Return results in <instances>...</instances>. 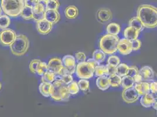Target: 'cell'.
Segmentation results:
<instances>
[{"label":"cell","instance_id":"obj_27","mask_svg":"<svg viewBox=\"0 0 157 117\" xmlns=\"http://www.w3.org/2000/svg\"><path fill=\"white\" fill-rule=\"evenodd\" d=\"M121 85H122V87L124 89H129L134 87V81L133 80V78L128 76H125L121 78Z\"/></svg>","mask_w":157,"mask_h":117},{"label":"cell","instance_id":"obj_10","mask_svg":"<svg viewBox=\"0 0 157 117\" xmlns=\"http://www.w3.org/2000/svg\"><path fill=\"white\" fill-rule=\"evenodd\" d=\"M139 97L140 96L134 87L124 89L122 92V98L128 104L136 103L139 99Z\"/></svg>","mask_w":157,"mask_h":117},{"label":"cell","instance_id":"obj_29","mask_svg":"<svg viewBox=\"0 0 157 117\" xmlns=\"http://www.w3.org/2000/svg\"><path fill=\"white\" fill-rule=\"evenodd\" d=\"M11 24V19L7 15H0V29H6Z\"/></svg>","mask_w":157,"mask_h":117},{"label":"cell","instance_id":"obj_14","mask_svg":"<svg viewBox=\"0 0 157 117\" xmlns=\"http://www.w3.org/2000/svg\"><path fill=\"white\" fill-rule=\"evenodd\" d=\"M36 28L38 32L40 34L47 35L52 31L53 24L44 19L37 22Z\"/></svg>","mask_w":157,"mask_h":117},{"label":"cell","instance_id":"obj_48","mask_svg":"<svg viewBox=\"0 0 157 117\" xmlns=\"http://www.w3.org/2000/svg\"><path fill=\"white\" fill-rule=\"evenodd\" d=\"M157 100H155L154 103H153V104H152V107L154 109V110H157Z\"/></svg>","mask_w":157,"mask_h":117},{"label":"cell","instance_id":"obj_40","mask_svg":"<svg viewBox=\"0 0 157 117\" xmlns=\"http://www.w3.org/2000/svg\"><path fill=\"white\" fill-rule=\"evenodd\" d=\"M139 74V70L137 67L132 66H129V68L128 69V71L127 73V75L128 76H130L131 77H133L136 75H137Z\"/></svg>","mask_w":157,"mask_h":117},{"label":"cell","instance_id":"obj_46","mask_svg":"<svg viewBox=\"0 0 157 117\" xmlns=\"http://www.w3.org/2000/svg\"><path fill=\"white\" fill-rule=\"evenodd\" d=\"M132 78H133V80L134 81V83L138 84V83H140L143 82V78L139 74L137 75H136L135 76H134Z\"/></svg>","mask_w":157,"mask_h":117},{"label":"cell","instance_id":"obj_21","mask_svg":"<svg viewBox=\"0 0 157 117\" xmlns=\"http://www.w3.org/2000/svg\"><path fill=\"white\" fill-rule=\"evenodd\" d=\"M134 88L137 91L140 96H143L147 94L150 93V84L147 82H141L136 84Z\"/></svg>","mask_w":157,"mask_h":117},{"label":"cell","instance_id":"obj_26","mask_svg":"<svg viewBox=\"0 0 157 117\" xmlns=\"http://www.w3.org/2000/svg\"><path fill=\"white\" fill-rule=\"evenodd\" d=\"M20 15L24 20H32L33 16V10L30 7L24 6L21 11Z\"/></svg>","mask_w":157,"mask_h":117},{"label":"cell","instance_id":"obj_41","mask_svg":"<svg viewBox=\"0 0 157 117\" xmlns=\"http://www.w3.org/2000/svg\"><path fill=\"white\" fill-rule=\"evenodd\" d=\"M40 62V60L39 59H33L31 62L29 66V68L30 71L33 73H34V74L36 73V68H37V66L38 65Z\"/></svg>","mask_w":157,"mask_h":117},{"label":"cell","instance_id":"obj_9","mask_svg":"<svg viewBox=\"0 0 157 117\" xmlns=\"http://www.w3.org/2000/svg\"><path fill=\"white\" fill-rule=\"evenodd\" d=\"M17 37L15 32L11 29H6L0 32V43L4 46H10Z\"/></svg>","mask_w":157,"mask_h":117},{"label":"cell","instance_id":"obj_34","mask_svg":"<svg viewBox=\"0 0 157 117\" xmlns=\"http://www.w3.org/2000/svg\"><path fill=\"white\" fill-rule=\"evenodd\" d=\"M94 73L98 77L107 76V68L106 66H97L94 69Z\"/></svg>","mask_w":157,"mask_h":117},{"label":"cell","instance_id":"obj_36","mask_svg":"<svg viewBox=\"0 0 157 117\" xmlns=\"http://www.w3.org/2000/svg\"><path fill=\"white\" fill-rule=\"evenodd\" d=\"M67 87H68V90L70 94L75 95L78 94L79 91V88H78V83L75 81H73L72 83L67 85Z\"/></svg>","mask_w":157,"mask_h":117},{"label":"cell","instance_id":"obj_8","mask_svg":"<svg viewBox=\"0 0 157 117\" xmlns=\"http://www.w3.org/2000/svg\"><path fill=\"white\" fill-rule=\"evenodd\" d=\"M62 63L64 66V69L63 72V74L72 75L76 72V60L75 57L72 55H66L62 58Z\"/></svg>","mask_w":157,"mask_h":117},{"label":"cell","instance_id":"obj_19","mask_svg":"<svg viewBox=\"0 0 157 117\" xmlns=\"http://www.w3.org/2000/svg\"><path fill=\"white\" fill-rule=\"evenodd\" d=\"M96 85L97 87L101 90L105 91L107 90L110 87L109 77H107V76L98 77L96 80Z\"/></svg>","mask_w":157,"mask_h":117},{"label":"cell","instance_id":"obj_1","mask_svg":"<svg viewBox=\"0 0 157 117\" xmlns=\"http://www.w3.org/2000/svg\"><path fill=\"white\" fill-rule=\"evenodd\" d=\"M137 17L144 28H155L157 25V8L150 4L141 5L138 8Z\"/></svg>","mask_w":157,"mask_h":117},{"label":"cell","instance_id":"obj_30","mask_svg":"<svg viewBox=\"0 0 157 117\" xmlns=\"http://www.w3.org/2000/svg\"><path fill=\"white\" fill-rule=\"evenodd\" d=\"M48 72V64L45 62H40L36 68V73L40 76H44Z\"/></svg>","mask_w":157,"mask_h":117},{"label":"cell","instance_id":"obj_49","mask_svg":"<svg viewBox=\"0 0 157 117\" xmlns=\"http://www.w3.org/2000/svg\"><path fill=\"white\" fill-rule=\"evenodd\" d=\"M1 13H2V10H1V8H0V15H1Z\"/></svg>","mask_w":157,"mask_h":117},{"label":"cell","instance_id":"obj_7","mask_svg":"<svg viewBox=\"0 0 157 117\" xmlns=\"http://www.w3.org/2000/svg\"><path fill=\"white\" fill-rule=\"evenodd\" d=\"M48 72L52 73L56 76L63 75L64 66L60 58H51L48 63Z\"/></svg>","mask_w":157,"mask_h":117},{"label":"cell","instance_id":"obj_37","mask_svg":"<svg viewBox=\"0 0 157 117\" xmlns=\"http://www.w3.org/2000/svg\"><path fill=\"white\" fill-rule=\"evenodd\" d=\"M78 85L79 90H81L82 91L86 92L89 89V81L87 80L81 79L78 81Z\"/></svg>","mask_w":157,"mask_h":117},{"label":"cell","instance_id":"obj_23","mask_svg":"<svg viewBox=\"0 0 157 117\" xmlns=\"http://www.w3.org/2000/svg\"><path fill=\"white\" fill-rule=\"evenodd\" d=\"M107 34L117 36L121 31V27L119 24L113 22L109 24L106 28Z\"/></svg>","mask_w":157,"mask_h":117},{"label":"cell","instance_id":"obj_15","mask_svg":"<svg viewBox=\"0 0 157 117\" xmlns=\"http://www.w3.org/2000/svg\"><path fill=\"white\" fill-rule=\"evenodd\" d=\"M139 74L141 76L143 80H150L154 77V72L153 69L148 66L143 67L139 70Z\"/></svg>","mask_w":157,"mask_h":117},{"label":"cell","instance_id":"obj_45","mask_svg":"<svg viewBox=\"0 0 157 117\" xmlns=\"http://www.w3.org/2000/svg\"><path fill=\"white\" fill-rule=\"evenodd\" d=\"M150 91L151 92L152 94H155L157 93V82H152L150 85Z\"/></svg>","mask_w":157,"mask_h":117},{"label":"cell","instance_id":"obj_42","mask_svg":"<svg viewBox=\"0 0 157 117\" xmlns=\"http://www.w3.org/2000/svg\"><path fill=\"white\" fill-rule=\"evenodd\" d=\"M39 1L37 0H25L24 1L25 6L30 7L33 8V9L38 6L39 4Z\"/></svg>","mask_w":157,"mask_h":117},{"label":"cell","instance_id":"obj_3","mask_svg":"<svg viewBox=\"0 0 157 117\" xmlns=\"http://www.w3.org/2000/svg\"><path fill=\"white\" fill-rule=\"evenodd\" d=\"M117 36L105 34L100 40L99 46L100 50L105 54L113 55L117 51V46L119 42Z\"/></svg>","mask_w":157,"mask_h":117},{"label":"cell","instance_id":"obj_50","mask_svg":"<svg viewBox=\"0 0 157 117\" xmlns=\"http://www.w3.org/2000/svg\"><path fill=\"white\" fill-rule=\"evenodd\" d=\"M1 87H2V85H1V84L0 83V90H1Z\"/></svg>","mask_w":157,"mask_h":117},{"label":"cell","instance_id":"obj_6","mask_svg":"<svg viewBox=\"0 0 157 117\" xmlns=\"http://www.w3.org/2000/svg\"><path fill=\"white\" fill-rule=\"evenodd\" d=\"M95 67L91 63L86 61L83 63H78L76 66L75 72L78 78L87 80L93 77Z\"/></svg>","mask_w":157,"mask_h":117},{"label":"cell","instance_id":"obj_2","mask_svg":"<svg viewBox=\"0 0 157 117\" xmlns=\"http://www.w3.org/2000/svg\"><path fill=\"white\" fill-rule=\"evenodd\" d=\"M1 6L7 16L16 18L20 15L25 4L23 0H2Z\"/></svg>","mask_w":157,"mask_h":117},{"label":"cell","instance_id":"obj_13","mask_svg":"<svg viewBox=\"0 0 157 117\" xmlns=\"http://www.w3.org/2000/svg\"><path fill=\"white\" fill-rule=\"evenodd\" d=\"M98 20L101 23L105 24L110 21L113 18V13L111 10L107 8H101L98 9L97 13Z\"/></svg>","mask_w":157,"mask_h":117},{"label":"cell","instance_id":"obj_20","mask_svg":"<svg viewBox=\"0 0 157 117\" xmlns=\"http://www.w3.org/2000/svg\"><path fill=\"white\" fill-rule=\"evenodd\" d=\"M39 89L41 94L44 97H51L53 91L52 84L42 83L39 85Z\"/></svg>","mask_w":157,"mask_h":117},{"label":"cell","instance_id":"obj_22","mask_svg":"<svg viewBox=\"0 0 157 117\" xmlns=\"http://www.w3.org/2000/svg\"><path fill=\"white\" fill-rule=\"evenodd\" d=\"M65 13L67 18L71 20L75 19L78 15V9L75 6H70L66 8Z\"/></svg>","mask_w":157,"mask_h":117},{"label":"cell","instance_id":"obj_35","mask_svg":"<svg viewBox=\"0 0 157 117\" xmlns=\"http://www.w3.org/2000/svg\"><path fill=\"white\" fill-rule=\"evenodd\" d=\"M73 76L71 74H63L62 76L55 75V80H61L63 83H65L66 85H69L73 81Z\"/></svg>","mask_w":157,"mask_h":117},{"label":"cell","instance_id":"obj_12","mask_svg":"<svg viewBox=\"0 0 157 117\" xmlns=\"http://www.w3.org/2000/svg\"><path fill=\"white\" fill-rule=\"evenodd\" d=\"M117 51L123 55H128L132 51V47L131 41L127 39H120L117 46Z\"/></svg>","mask_w":157,"mask_h":117},{"label":"cell","instance_id":"obj_18","mask_svg":"<svg viewBox=\"0 0 157 117\" xmlns=\"http://www.w3.org/2000/svg\"><path fill=\"white\" fill-rule=\"evenodd\" d=\"M157 100V97L152 93H148L141 96L140 103L145 108H149L152 106L153 103Z\"/></svg>","mask_w":157,"mask_h":117},{"label":"cell","instance_id":"obj_17","mask_svg":"<svg viewBox=\"0 0 157 117\" xmlns=\"http://www.w3.org/2000/svg\"><path fill=\"white\" fill-rule=\"evenodd\" d=\"M139 33L140 32H138L137 29L131 26H128L126 28L124 31L125 39H127L131 42L138 39Z\"/></svg>","mask_w":157,"mask_h":117},{"label":"cell","instance_id":"obj_25","mask_svg":"<svg viewBox=\"0 0 157 117\" xmlns=\"http://www.w3.org/2000/svg\"><path fill=\"white\" fill-rule=\"evenodd\" d=\"M128 25L129 26H131L137 29L138 32H141L144 29V27L142 22L137 17L131 18V20L129 21Z\"/></svg>","mask_w":157,"mask_h":117},{"label":"cell","instance_id":"obj_47","mask_svg":"<svg viewBox=\"0 0 157 117\" xmlns=\"http://www.w3.org/2000/svg\"><path fill=\"white\" fill-rule=\"evenodd\" d=\"M87 62L91 63L92 65L93 66H94L95 67H96L97 66H98V64L93 58H89V59L87 60Z\"/></svg>","mask_w":157,"mask_h":117},{"label":"cell","instance_id":"obj_4","mask_svg":"<svg viewBox=\"0 0 157 117\" xmlns=\"http://www.w3.org/2000/svg\"><path fill=\"white\" fill-rule=\"evenodd\" d=\"M29 47V40L26 35L23 34L17 35L13 43L10 46L12 53L17 56L24 55L28 51Z\"/></svg>","mask_w":157,"mask_h":117},{"label":"cell","instance_id":"obj_32","mask_svg":"<svg viewBox=\"0 0 157 117\" xmlns=\"http://www.w3.org/2000/svg\"><path fill=\"white\" fill-rule=\"evenodd\" d=\"M59 1L56 0H48L45 7V10H52V11H58L59 8Z\"/></svg>","mask_w":157,"mask_h":117},{"label":"cell","instance_id":"obj_28","mask_svg":"<svg viewBox=\"0 0 157 117\" xmlns=\"http://www.w3.org/2000/svg\"><path fill=\"white\" fill-rule=\"evenodd\" d=\"M129 66L125 63H120L116 67V74L120 77H124L127 75Z\"/></svg>","mask_w":157,"mask_h":117},{"label":"cell","instance_id":"obj_11","mask_svg":"<svg viewBox=\"0 0 157 117\" xmlns=\"http://www.w3.org/2000/svg\"><path fill=\"white\" fill-rule=\"evenodd\" d=\"M46 3L47 1H39V4H38V6L33 9V19H34L36 22L44 20Z\"/></svg>","mask_w":157,"mask_h":117},{"label":"cell","instance_id":"obj_5","mask_svg":"<svg viewBox=\"0 0 157 117\" xmlns=\"http://www.w3.org/2000/svg\"><path fill=\"white\" fill-rule=\"evenodd\" d=\"M51 98L56 101H68L70 98L67 85L61 80H55L53 83Z\"/></svg>","mask_w":157,"mask_h":117},{"label":"cell","instance_id":"obj_38","mask_svg":"<svg viewBox=\"0 0 157 117\" xmlns=\"http://www.w3.org/2000/svg\"><path fill=\"white\" fill-rule=\"evenodd\" d=\"M107 63L108 65L117 67L118 65L120 64V59L117 56L111 55L108 58Z\"/></svg>","mask_w":157,"mask_h":117},{"label":"cell","instance_id":"obj_39","mask_svg":"<svg viewBox=\"0 0 157 117\" xmlns=\"http://www.w3.org/2000/svg\"><path fill=\"white\" fill-rule=\"evenodd\" d=\"M75 58L78 63H81L86 62V56L84 52H78L76 53Z\"/></svg>","mask_w":157,"mask_h":117},{"label":"cell","instance_id":"obj_43","mask_svg":"<svg viewBox=\"0 0 157 117\" xmlns=\"http://www.w3.org/2000/svg\"><path fill=\"white\" fill-rule=\"evenodd\" d=\"M132 43V51H136L140 49L141 46V42L139 39H136L134 41L131 42Z\"/></svg>","mask_w":157,"mask_h":117},{"label":"cell","instance_id":"obj_16","mask_svg":"<svg viewBox=\"0 0 157 117\" xmlns=\"http://www.w3.org/2000/svg\"><path fill=\"white\" fill-rule=\"evenodd\" d=\"M44 19L53 25L59 22L60 14L58 11L45 10Z\"/></svg>","mask_w":157,"mask_h":117},{"label":"cell","instance_id":"obj_31","mask_svg":"<svg viewBox=\"0 0 157 117\" xmlns=\"http://www.w3.org/2000/svg\"><path fill=\"white\" fill-rule=\"evenodd\" d=\"M109 79L110 86L113 87H118L121 85V77L116 74L109 76Z\"/></svg>","mask_w":157,"mask_h":117},{"label":"cell","instance_id":"obj_44","mask_svg":"<svg viewBox=\"0 0 157 117\" xmlns=\"http://www.w3.org/2000/svg\"><path fill=\"white\" fill-rule=\"evenodd\" d=\"M107 68V76H112L116 74V67L108 65H106Z\"/></svg>","mask_w":157,"mask_h":117},{"label":"cell","instance_id":"obj_33","mask_svg":"<svg viewBox=\"0 0 157 117\" xmlns=\"http://www.w3.org/2000/svg\"><path fill=\"white\" fill-rule=\"evenodd\" d=\"M42 82L44 83H51L55 80V74L51 72H48L44 76H42L41 78Z\"/></svg>","mask_w":157,"mask_h":117},{"label":"cell","instance_id":"obj_24","mask_svg":"<svg viewBox=\"0 0 157 117\" xmlns=\"http://www.w3.org/2000/svg\"><path fill=\"white\" fill-rule=\"evenodd\" d=\"M92 58L99 65L105 61V54L100 49L96 50L93 53Z\"/></svg>","mask_w":157,"mask_h":117}]
</instances>
